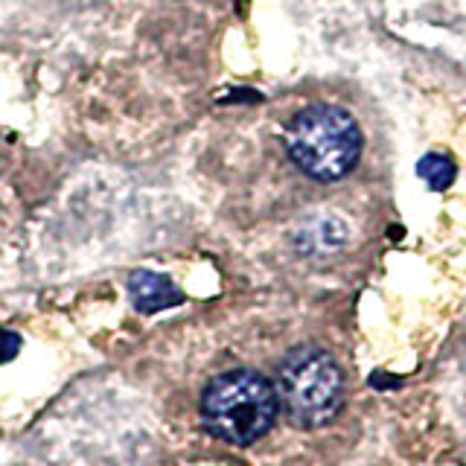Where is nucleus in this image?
Instances as JSON below:
<instances>
[{
	"label": "nucleus",
	"mask_w": 466,
	"mask_h": 466,
	"mask_svg": "<svg viewBox=\"0 0 466 466\" xmlns=\"http://www.w3.org/2000/svg\"><path fill=\"white\" fill-rule=\"evenodd\" d=\"M291 160L318 181H339L359 164L361 131L347 111L335 106L303 108L286 131Z\"/></svg>",
	"instance_id": "nucleus-1"
},
{
	"label": "nucleus",
	"mask_w": 466,
	"mask_h": 466,
	"mask_svg": "<svg viewBox=\"0 0 466 466\" xmlns=\"http://www.w3.org/2000/svg\"><path fill=\"white\" fill-rule=\"evenodd\" d=\"M277 402L300 429H318L335 420L344 397L339 361L324 350L303 347L291 353L277 379Z\"/></svg>",
	"instance_id": "nucleus-3"
},
{
	"label": "nucleus",
	"mask_w": 466,
	"mask_h": 466,
	"mask_svg": "<svg viewBox=\"0 0 466 466\" xmlns=\"http://www.w3.org/2000/svg\"><path fill=\"white\" fill-rule=\"evenodd\" d=\"M128 295L131 303L137 306V312H164L169 306H178L184 295L178 291L169 277L157 274V271H135L128 277Z\"/></svg>",
	"instance_id": "nucleus-4"
},
{
	"label": "nucleus",
	"mask_w": 466,
	"mask_h": 466,
	"mask_svg": "<svg viewBox=\"0 0 466 466\" xmlns=\"http://www.w3.org/2000/svg\"><path fill=\"white\" fill-rule=\"evenodd\" d=\"M417 172L431 189H446L455 181V164L446 155H426L417 164Z\"/></svg>",
	"instance_id": "nucleus-5"
},
{
	"label": "nucleus",
	"mask_w": 466,
	"mask_h": 466,
	"mask_svg": "<svg viewBox=\"0 0 466 466\" xmlns=\"http://www.w3.org/2000/svg\"><path fill=\"white\" fill-rule=\"evenodd\" d=\"M277 390L254 370H230L204 390L201 417L208 429L233 446H248L271 429L277 417Z\"/></svg>",
	"instance_id": "nucleus-2"
},
{
	"label": "nucleus",
	"mask_w": 466,
	"mask_h": 466,
	"mask_svg": "<svg viewBox=\"0 0 466 466\" xmlns=\"http://www.w3.org/2000/svg\"><path fill=\"white\" fill-rule=\"evenodd\" d=\"M18 347H21V339L15 332H4L0 329V364L15 359V353H18Z\"/></svg>",
	"instance_id": "nucleus-6"
}]
</instances>
